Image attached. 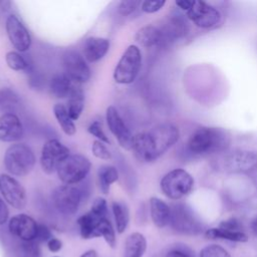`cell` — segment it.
<instances>
[{
	"instance_id": "1",
	"label": "cell",
	"mask_w": 257,
	"mask_h": 257,
	"mask_svg": "<svg viewBox=\"0 0 257 257\" xmlns=\"http://www.w3.org/2000/svg\"><path fill=\"white\" fill-rule=\"evenodd\" d=\"M228 133L218 127H200L193 133L189 142V150L196 155H207L221 152L228 148Z\"/></svg>"
},
{
	"instance_id": "2",
	"label": "cell",
	"mask_w": 257,
	"mask_h": 257,
	"mask_svg": "<svg viewBox=\"0 0 257 257\" xmlns=\"http://www.w3.org/2000/svg\"><path fill=\"white\" fill-rule=\"evenodd\" d=\"M35 165V156L32 150L25 144L10 146L4 155V166L13 176H26Z\"/></svg>"
},
{
	"instance_id": "3",
	"label": "cell",
	"mask_w": 257,
	"mask_h": 257,
	"mask_svg": "<svg viewBox=\"0 0 257 257\" xmlns=\"http://www.w3.org/2000/svg\"><path fill=\"white\" fill-rule=\"evenodd\" d=\"M142 66V53L137 45H130L113 71V79L119 84H130L137 78Z\"/></svg>"
},
{
	"instance_id": "4",
	"label": "cell",
	"mask_w": 257,
	"mask_h": 257,
	"mask_svg": "<svg viewBox=\"0 0 257 257\" xmlns=\"http://www.w3.org/2000/svg\"><path fill=\"white\" fill-rule=\"evenodd\" d=\"M91 168L90 161L78 154L69 155L57 167L58 179L64 185H74L85 179Z\"/></svg>"
},
{
	"instance_id": "5",
	"label": "cell",
	"mask_w": 257,
	"mask_h": 257,
	"mask_svg": "<svg viewBox=\"0 0 257 257\" xmlns=\"http://www.w3.org/2000/svg\"><path fill=\"white\" fill-rule=\"evenodd\" d=\"M160 185L163 193L168 198L179 200L192 191L194 180L187 171L175 169L163 177Z\"/></svg>"
},
{
	"instance_id": "6",
	"label": "cell",
	"mask_w": 257,
	"mask_h": 257,
	"mask_svg": "<svg viewBox=\"0 0 257 257\" xmlns=\"http://www.w3.org/2000/svg\"><path fill=\"white\" fill-rule=\"evenodd\" d=\"M170 224L179 233L197 235L203 231V225L193 210L183 203L174 204L171 207Z\"/></svg>"
},
{
	"instance_id": "7",
	"label": "cell",
	"mask_w": 257,
	"mask_h": 257,
	"mask_svg": "<svg viewBox=\"0 0 257 257\" xmlns=\"http://www.w3.org/2000/svg\"><path fill=\"white\" fill-rule=\"evenodd\" d=\"M82 198V192L73 185H61L52 193V202L56 210L66 216L77 212Z\"/></svg>"
},
{
	"instance_id": "8",
	"label": "cell",
	"mask_w": 257,
	"mask_h": 257,
	"mask_svg": "<svg viewBox=\"0 0 257 257\" xmlns=\"http://www.w3.org/2000/svg\"><path fill=\"white\" fill-rule=\"evenodd\" d=\"M70 155L69 149L56 139L45 142L41 150L40 165L44 173L51 175L56 172L59 164Z\"/></svg>"
},
{
	"instance_id": "9",
	"label": "cell",
	"mask_w": 257,
	"mask_h": 257,
	"mask_svg": "<svg viewBox=\"0 0 257 257\" xmlns=\"http://www.w3.org/2000/svg\"><path fill=\"white\" fill-rule=\"evenodd\" d=\"M64 73L76 84L86 82L90 77V69L83 56L77 51L68 50L63 54Z\"/></svg>"
},
{
	"instance_id": "10",
	"label": "cell",
	"mask_w": 257,
	"mask_h": 257,
	"mask_svg": "<svg viewBox=\"0 0 257 257\" xmlns=\"http://www.w3.org/2000/svg\"><path fill=\"white\" fill-rule=\"evenodd\" d=\"M0 193L11 207L20 210L26 205L27 197L24 187L13 177L7 174L0 175Z\"/></svg>"
},
{
	"instance_id": "11",
	"label": "cell",
	"mask_w": 257,
	"mask_h": 257,
	"mask_svg": "<svg viewBox=\"0 0 257 257\" xmlns=\"http://www.w3.org/2000/svg\"><path fill=\"white\" fill-rule=\"evenodd\" d=\"M148 133L158 158L175 145L179 139V130L172 123L158 124Z\"/></svg>"
},
{
	"instance_id": "12",
	"label": "cell",
	"mask_w": 257,
	"mask_h": 257,
	"mask_svg": "<svg viewBox=\"0 0 257 257\" xmlns=\"http://www.w3.org/2000/svg\"><path fill=\"white\" fill-rule=\"evenodd\" d=\"M186 12L188 18L201 28H211L219 23L221 19L220 12L203 1H192Z\"/></svg>"
},
{
	"instance_id": "13",
	"label": "cell",
	"mask_w": 257,
	"mask_h": 257,
	"mask_svg": "<svg viewBox=\"0 0 257 257\" xmlns=\"http://www.w3.org/2000/svg\"><path fill=\"white\" fill-rule=\"evenodd\" d=\"M105 118L110 133L114 136L119 146L124 150H132L134 136L114 106L110 105L106 108Z\"/></svg>"
},
{
	"instance_id": "14",
	"label": "cell",
	"mask_w": 257,
	"mask_h": 257,
	"mask_svg": "<svg viewBox=\"0 0 257 257\" xmlns=\"http://www.w3.org/2000/svg\"><path fill=\"white\" fill-rule=\"evenodd\" d=\"M38 223L29 215L18 214L13 216L8 223L10 234L20 241H34L37 236Z\"/></svg>"
},
{
	"instance_id": "15",
	"label": "cell",
	"mask_w": 257,
	"mask_h": 257,
	"mask_svg": "<svg viewBox=\"0 0 257 257\" xmlns=\"http://www.w3.org/2000/svg\"><path fill=\"white\" fill-rule=\"evenodd\" d=\"M7 36L11 44L20 52L27 51L31 45V36L19 18L12 14L6 19L5 24Z\"/></svg>"
},
{
	"instance_id": "16",
	"label": "cell",
	"mask_w": 257,
	"mask_h": 257,
	"mask_svg": "<svg viewBox=\"0 0 257 257\" xmlns=\"http://www.w3.org/2000/svg\"><path fill=\"white\" fill-rule=\"evenodd\" d=\"M225 168L232 173H252L257 169V154L250 151H236L226 157Z\"/></svg>"
},
{
	"instance_id": "17",
	"label": "cell",
	"mask_w": 257,
	"mask_h": 257,
	"mask_svg": "<svg viewBox=\"0 0 257 257\" xmlns=\"http://www.w3.org/2000/svg\"><path fill=\"white\" fill-rule=\"evenodd\" d=\"M23 136V125L15 113H3L0 116V141L13 143Z\"/></svg>"
},
{
	"instance_id": "18",
	"label": "cell",
	"mask_w": 257,
	"mask_h": 257,
	"mask_svg": "<svg viewBox=\"0 0 257 257\" xmlns=\"http://www.w3.org/2000/svg\"><path fill=\"white\" fill-rule=\"evenodd\" d=\"M132 150L140 162L151 163L158 159L148 132L139 133L134 136Z\"/></svg>"
},
{
	"instance_id": "19",
	"label": "cell",
	"mask_w": 257,
	"mask_h": 257,
	"mask_svg": "<svg viewBox=\"0 0 257 257\" xmlns=\"http://www.w3.org/2000/svg\"><path fill=\"white\" fill-rule=\"evenodd\" d=\"M109 40L103 37L90 36L83 44V57L88 62L100 60L108 51Z\"/></svg>"
},
{
	"instance_id": "20",
	"label": "cell",
	"mask_w": 257,
	"mask_h": 257,
	"mask_svg": "<svg viewBox=\"0 0 257 257\" xmlns=\"http://www.w3.org/2000/svg\"><path fill=\"white\" fill-rule=\"evenodd\" d=\"M150 212L153 223L158 228H164L170 224L171 207H169L163 200L157 197H152L150 199Z\"/></svg>"
},
{
	"instance_id": "21",
	"label": "cell",
	"mask_w": 257,
	"mask_h": 257,
	"mask_svg": "<svg viewBox=\"0 0 257 257\" xmlns=\"http://www.w3.org/2000/svg\"><path fill=\"white\" fill-rule=\"evenodd\" d=\"M74 85L73 81L65 73H58L51 78L49 89L56 98H64L69 96Z\"/></svg>"
},
{
	"instance_id": "22",
	"label": "cell",
	"mask_w": 257,
	"mask_h": 257,
	"mask_svg": "<svg viewBox=\"0 0 257 257\" xmlns=\"http://www.w3.org/2000/svg\"><path fill=\"white\" fill-rule=\"evenodd\" d=\"M146 249V237L139 232H134L130 234L125 239L123 257H143Z\"/></svg>"
},
{
	"instance_id": "23",
	"label": "cell",
	"mask_w": 257,
	"mask_h": 257,
	"mask_svg": "<svg viewBox=\"0 0 257 257\" xmlns=\"http://www.w3.org/2000/svg\"><path fill=\"white\" fill-rule=\"evenodd\" d=\"M136 40L139 44L147 48L162 45L161 29L154 25L144 26L136 33Z\"/></svg>"
},
{
	"instance_id": "24",
	"label": "cell",
	"mask_w": 257,
	"mask_h": 257,
	"mask_svg": "<svg viewBox=\"0 0 257 257\" xmlns=\"http://www.w3.org/2000/svg\"><path fill=\"white\" fill-rule=\"evenodd\" d=\"M102 218L96 217L90 211L81 215L77 219V225L79 227V233L82 239H92L99 237L97 232V225Z\"/></svg>"
},
{
	"instance_id": "25",
	"label": "cell",
	"mask_w": 257,
	"mask_h": 257,
	"mask_svg": "<svg viewBox=\"0 0 257 257\" xmlns=\"http://www.w3.org/2000/svg\"><path fill=\"white\" fill-rule=\"evenodd\" d=\"M53 113L63 133L67 136H73L76 132V127L74 120L68 113L67 107L62 103H56L53 106Z\"/></svg>"
},
{
	"instance_id": "26",
	"label": "cell",
	"mask_w": 257,
	"mask_h": 257,
	"mask_svg": "<svg viewBox=\"0 0 257 257\" xmlns=\"http://www.w3.org/2000/svg\"><path fill=\"white\" fill-rule=\"evenodd\" d=\"M84 108V94L80 86L74 85L71 93L68 96V106L67 110L69 115L73 120L79 118L82 110Z\"/></svg>"
},
{
	"instance_id": "27",
	"label": "cell",
	"mask_w": 257,
	"mask_h": 257,
	"mask_svg": "<svg viewBox=\"0 0 257 257\" xmlns=\"http://www.w3.org/2000/svg\"><path fill=\"white\" fill-rule=\"evenodd\" d=\"M111 209H112V214L114 217L116 232L118 234H122L126 230L128 222H130L128 208L125 203L119 202V201H114V202H112Z\"/></svg>"
},
{
	"instance_id": "28",
	"label": "cell",
	"mask_w": 257,
	"mask_h": 257,
	"mask_svg": "<svg viewBox=\"0 0 257 257\" xmlns=\"http://www.w3.org/2000/svg\"><path fill=\"white\" fill-rule=\"evenodd\" d=\"M206 237L209 239H224L234 242H247L248 236L243 231H232L223 228H211L205 233Z\"/></svg>"
},
{
	"instance_id": "29",
	"label": "cell",
	"mask_w": 257,
	"mask_h": 257,
	"mask_svg": "<svg viewBox=\"0 0 257 257\" xmlns=\"http://www.w3.org/2000/svg\"><path fill=\"white\" fill-rule=\"evenodd\" d=\"M99 190L102 194L107 195L111 184L117 181L118 173L117 170L112 166H102L98 169L97 172Z\"/></svg>"
},
{
	"instance_id": "30",
	"label": "cell",
	"mask_w": 257,
	"mask_h": 257,
	"mask_svg": "<svg viewBox=\"0 0 257 257\" xmlns=\"http://www.w3.org/2000/svg\"><path fill=\"white\" fill-rule=\"evenodd\" d=\"M97 232L99 237L101 236L109 247L111 248L115 247L116 245L115 232L108 218H102L99 220L97 225Z\"/></svg>"
},
{
	"instance_id": "31",
	"label": "cell",
	"mask_w": 257,
	"mask_h": 257,
	"mask_svg": "<svg viewBox=\"0 0 257 257\" xmlns=\"http://www.w3.org/2000/svg\"><path fill=\"white\" fill-rule=\"evenodd\" d=\"M19 103L17 95L8 88L0 90V109L4 110L5 113H13L12 109Z\"/></svg>"
},
{
	"instance_id": "32",
	"label": "cell",
	"mask_w": 257,
	"mask_h": 257,
	"mask_svg": "<svg viewBox=\"0 0 257 257\" xmlns=\"http://www.w3.org/2000/svg\"><path fill=\"white\" fill-rule=\"evenodd\" d=\"M5 60L8 67L16 71L25 70L28 67V62L26 61V59L16 51L7 52L5 55Z\"/></svg>"
},
{
	"instance_id": "33",
	"label": "cell",
	"mask_w": 257,
	"mask_h": 257,
	"mask_svg": "<svg viewBox=\"0 0 257 257\" xmlns=\"http://www.w3.org/2000/svg\"><path fill=\"white\" fill-rule=\"evenodd\" d=\"M17 254L19 257H39V243L35 240L29 242L21 241L17 249Z\"/></svg>"
},
{
	"instance_id": "34",
	"label": "cell",
	"mask_w": 257,
	"mask_h": 257,
	"mask_svg": "<svg viewBox=\"0 0 257 257\" xmlns=\"http://www.w3.org/2000/svg\"><path fill=\"white\" fill-rule=\"evenodd\" d=\"M200 257H231V255L223 247L212 244L204 247L201 250Z\"/></svg>"
},
{
	"instance_id": "35",
	"label": "cell",
	"mask_w": 257,
	"mask_h": 257,
	"mask_svg": "<svg viewBox=\"0 0 257 257\" xmlns=\"http://www.w3.org/2000/svg\"><path fill=\"white\" fill-rule=\"evenodd\" d=\"M91 152L93 154V156L97 159L100 160H110L111 159V154L108 151V149L106 148V146L104 145V143L96 140L92 143L91 146Z\"/></svg>"
},
{
	"instance_id": "36",
	"label": "cell",
	"mask_w": 257,
	"mask_h": 257,
	"mask_svg": "<svg viewBox=\"0 0 257 257\" xmlns=\"http://www.w3.org/2000/svg\"><path fill=\"white\" fill-rule=\"evenodd\" d=\"M90 212L98 218H107V204L105 199L101 197L96 198L91 205Z\"/></svg>"
},
{
	"instance_id": "37",
	"label": "cell",
	"mask_w": 257,
	"mask_h": 257,
	"mask_svg": "<svg viewBox=\"0 0 257 257\" xmlns=\"http://www.w3.org/2000/svg\"><path fill=\"white\" fill-rule=\"evenodd\" d=\"M87 132H88L90 135H92L93 137H95L98 141H100V142H102V143H104V144H109L108 138H107L106 135L104 134V132H103V130H102L100 123H99L97 120L92 121V122L88 125Z\"/></svg>"
},
{
	"instance_id": "38",
	"label": "cell",
	"mask_w": 257,
	"mask_h": 257,
	"mask_svg": "<svg viewBox=\"0 0 257 257\" xmlns=\"http://www.w3.org/2000/svg\"><path fill=\"white\" fill-rule=\"evenodd\" d=\"M141 4V1L137 0H123L118 5V13L122 16L131 15Z\"/></svg>"
},
{
	"instance_id": "39",
	"label": "cell",
	"mask_w": 257,
	"mask_h": 257,
	"mask_svg": "<svg viewBox=\"0 0 257 257\" xmlns=\"http://www.w3.org/2000/svg\"><path fill=\"white\" fill-rule=\"evenodd\" d=\"M166 4L165 0H152V1H144L141 4V8L146 13H155L163 8Z\"/></svg>"
},
{
	"instance_id": "40",
	"label": "cell",
	"mask_w": 257,
	"mask_h": 257,
	"mask_svg": "<svg viewBox=\"0 0 257 257\" xmlns=\"http://www.w3.org/2000/svg\"><path fill=\"white\" fill-rule=\"evenodd\" d=\"M52 237H53L52 233H51L50 229L46 225H43V224H39L38 225L37 236H36V239H35L36 242H38L39 244L40 243H44V242L47 243Z\"/></svg>"
},
{
	"instance_id": "41",
	"label": "cell",
	"mask_w": 257,
	"mask_h": 257,
	"mask_svg": "<svg viewBox=\"0 0 257 257\" xmlns=\"http://www.w3.org/2000/svg\"><path fill=\"white\" fill-rule=\"evenodd\" d=\"M219 227L223 228V229H227V230H232V231H242L241 230L242 226H241L240 222L235 218H231V219L221 222Z\"/></svg>"
},
{
	"instance_id": "42",
	"label": "cell",
	"mask_w": 257,
	"mask_h": 257,
	"mask_svg": "<svg viewBox=\"0 0 257 257\" xmlns=\"http://www.w3.org/2000/svg\"><path fill=\"white\" fill-rule=\"evenodd\" d=\"M46 244H47L48 250L50 252H53V253H56V252L60 251V249L62 248L61 240H59L58 238H55V237H52Z\"/></svg>"
},
{
	"instance_id": "43",
	"label": "cell",
	"mask_w": 257,
	"mask_h": 257,
	"mask_svg": "<svg viewBox=\"0 0 257 257\" xmlns=\"http://www.w3.org/2000/svg\"><path fill=\"white\" fill-rule=\"evenodd\" d=\"M9 217V210L6 203L0 198V226L5 224Z\"/></svg>"
},
{
	"instance_id": "44",
	"label": "cell",
	"mask_w": 257,
	"mask_h": 257,
	"mask_svg": "<svg viewBox=\"0 0 257 257\" xmlns=\"http://www.w3.org/2000/svg\"><path fill=\"white\" fill-rule=\"evenodd\" d=\"M166 257H192L191 253L187 252L183 248H175L171 251H169L166 255Z\"/></svg>"
},
{
	"instance_id": "45",
	"label": "cell",
	"mask_w": 257,
	"mask_h": 257,
	"mask_svg": "<svg viewBox=\"0 0 257 257\" xmlns=\"http://www.w3.org/2000/svg\"><path fill=\"white\" fill-rule=\"evenodd\" d=\"M191 4H192V1H188V0H182V1H177L176 2V5L179 8H181L182 10H185V11H187L190 8Z\"/></svg>"
},
{
	"instance_id": "46",
	"label": "cell",
	"mask_w": 257,
	"mask_h": 257,
	"mask_svg": "<svg viewBox=\"0 0 257 257\" xmlns=\"http://www.w3.org/2000/svg\"><path fill=\"white\" fill-rule=\"evenodd\" d=\"M80 257H97V253L94 249H89L81 254Z\"/></svg>"
},
{
	"instance_id": "47",
	"label": "cell",
	"mask_w": 257,
	"mask_h": 257,
	"mask_svg": "<svg viewBox=\"0 0 257 257\" xmlns=\"http://www.w3.org/2000/svg\"><path fill=\"white\" fill-rule=\"evenodd\" d=\"M0 6H1V9L5 12V11H8L10 9V6H11V2L10 1H0Z\"/></svg>"
},
{
	"instance_id": "48",
	"label": "cell",
	"mask_w": 257,
	"mask_h": 257,
	"mask_svg": "<svg viewBox=\"0 0 257 257\" xmlns=\"http://www.w3.org/2000/svg\"><path fill=\"white\" fill-rule=\"evenodd\" d=\"M251 230L255 236H257V216L251 223Z\"/></svg>"
},
{
	"instance_id": "49",
	"label": "cell",
	"mask_w": 257,
	"mask_h": 257,
	"mask_svg": "<svg viewBox=\"0 0 257 257\" xmlns=\"http://www.w3.org/2000/svg\"><path fill=\"white\" fill-rule=\"evenodd\" d=\"M53 257H58V256H53Z\"/></svg>"
}]
</instances>
